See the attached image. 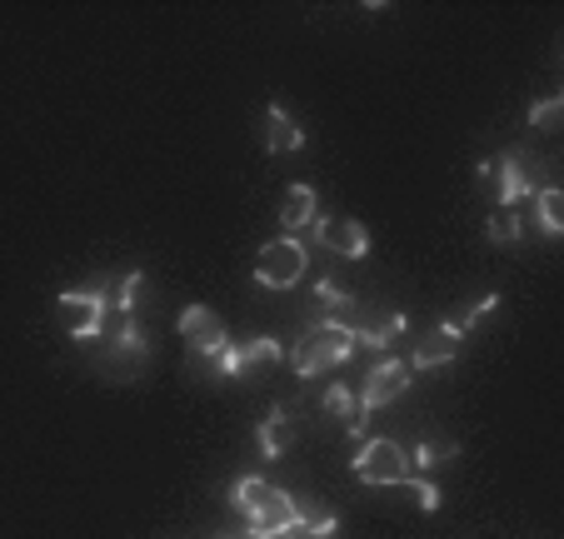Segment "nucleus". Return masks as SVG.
<instances>
[{
  "instance_id": "23",
  "label": "nucleus",
  "mask_w": 564,
  "mask_h": 539,
  "mask_svg": "<svg viewBox=\"0 0 564 539\" xmlns=\"http://www.w3.org/2000/svg\"><path fill=\"white\" fill-rule=\"evenodd\" d=\"M405 485H410V489H415L420 509H425V515H435V509H440V489H435V485H430V479H420V475H410V479H405Z\"/></svg>"
},
{
  "instance_id": "24",
  "label": "nucleus",
  "mask_w": 564,
  "mask_h": 539,
  "mask_svg": "<svg viewBox=\"0 0 564 539\" xmlns=\"http://www.w3.org/2000/svg\"><path fill=\"white\" fill-rule=\"evenodd\" d=\"M495 305H500V295H485V300H475V310H469V315H465V320H459V330H469V325H479V320L490 315V310H495Z\"/></svg>"
},
{
  "instance_id": "17",
  "label": "nucleus",
  "mask_w": 564,
  "mask_h": 539,
  "mask_svg": "<svg viewBox=\"0 0 564 539\" xmlns=\"http://www.w3.org/2000/svg\"><path fill=\"white\" fill-rule=\"evenodd\" d=\"M140 290H145V276H140V270H130V276L110 280V305H116L120 315H135V305H140Z\"/></svg>"
},
{
  "instance_id": "21",
  "label": "nucleus",
  "mask_w": 564,
  "mask_h": 539,
  "mask_svg": "<svg viewBox=\"0 0 564 539\" xmlns=\"http://www.w3.org/2000/svg\"><path fill=\"white\" fill-rule=\"evenodd\" d=\"M325 410L340 414V420H355V390L350 385H330V390H325Z\"/></svg>"
},
{
  "instance_id": "4",
  "label": "nucleus",
  "mask_w": 564,
  "mask_h": 539,
  "mask_svg": "<svg viewBox=\"0 0 564 539\" xmlns=\"http://www.w3.org/2000/svg\"><path fill=\"white\" fill-rule=\"evenodd\" d=\"M90 365H96L106 380H140L150 365V339L145 330L135 325V315H126V325L116 330V339H110L106 349H90Z\"/></svg>"
},
{
  "instance_id": "6",
  "label": "nucleus",
  "mask_w": 564,
  "mask_h": 539,
  "mask_svg": "<svg viewBox=\"0 0 564 539\" xmlns=\"http://www.w3.org/2000/svg\"><path fill=\"white\" fill-rule=\"evenodd\" d=\"M410 475H415V470H410V455L394 440H370L360 455H355V479H365V485L390 489V485H405Z\"/></svg>"
},
{
  "instance_id": "10",
  "label": "nucleus",
  "mask_w": 564,
  "mask_h": 539,
  "mask_svg": "<svg viewBox=\"0 0 564 539\" xmlns=\"http://www.w3.org/2000/svg\"><path fill=\"white\" fill-rule=\"evenodd\" d=\"M534 170H540V165H534V160H520V155H500L490 165V180H500V185H495V201H500L505 211H510V205H520L524 195L534 191V180H530Z\"/></svg>"
},
{
  "instance_id": "14",
  "label": "nucleus",
  "mask_w": 564,
  "mask_h": 539,
  "mask_svg": "<svg viewBox=\"0 0 564 539\" xmlns=\"http://www.w3.org/2000/svg\"><path fill=\"white\" fill-rule=\"evenodd\" d=\"M235 359H240V375H256V370H270V365H280L285 359V345L280 339H270V335H256V339H246V345H235Z\"/></svg>"
},
{
  "instance_id": "22",
  "label": "nucleus",
  "mask_w": 564,
  "mask_h": 539,
  "mask_svg": "<svg viewBox=\"0 0 564 539\" xmlns=\"http://www.w3.org/2000/svg\"><path fill=\"white\" fill-rule=\"evenodd\" d=\"M485 235H490V245H514V240H520V220H514V215L505 211V215H495L490 230H485Z\"/></svg>"
},
{
  "instance_id": "16",
  "label": "nucleus",
  "mask_w": 564,
  "mask_h": 539,
  "mask_svg": "<svg viewBox=\"0 0 564 539\" xmlns=\"http://www.w3.org/2000/svg\"><path fill=\"white\" fill-rule=\"evenodd\" d=\"M350 305H355L350 290H345L340 280L325 276V280L315 285V310H310V325H319V320H330V310H350Z\"/></svg>"
},
{
  "instance_id": "15",
  "label": "nucleus",
  "mask_w": 564,
  "mask_h": 539,
  "mask_svg": "<svg viewBox=\"0 0 564 539\" xmlns=\"http://www.w3.org/2000/svg\"><path fill=\"white\" fill-rule=\"evenodd\" d=\"M290 440H295V424H290V410L285 405H275V410L260 420V455L265 460H280L290 450Z\"/></svg>"
},
{
  "instance_id": "1",
  "label": "nucleus",
  "mask_w": 564,
  "mask_h": 539,
  "mask_svg": "<svg viewBox=\"0 0 564 539\" xmlns=\"http://www.w3.org/2000/svg\"><path fill=\"white\" fill-rule=\"evenodd\" d=\"M230 505L246 515V525H250V535H256V539L295 529V495H285L280 485H270V479H260V475L235 479V485H230Z\"/></svg>"
},
{
  "instance_id": "18",
  "label": "nucleus",
  "mask_w": 564,
  "mask_h": 539,
  "mask_svg": "<svg viewBox=\"0 0 564 539\" xmlns=\"http://www.w3.org/2000/svg\"><path fill=\"white\" fill-rule=\"evenodd\" d=\"M534 195H540V230L564 235V195L554 191V185H544V191H534Z\"/></svg>"
},
{
  "instance_id": "8",
  "label": "nucleus",
  "mask_w": 564,
  "mask_h": 539,
  "mask_svg": "<svg viewBox=\"0 0 564 539\" xmlns=\"http://www.w3.org/2000/svg\"><path fill=\"white\" fill-rule=\"evenodd\" d=\"M181 339H185V355H195V359H215L225 345H230V330H225V320L215 315V310H205V305H191V310H181Z\"/></svg>"
},
{
  "instance_id": "5",
  "label": "nucleus",
  "mask_w": 564,
  "mask_h": 539,
  "mask_svg": "<svg viewBox=\"0 0 564 539\" xmlns=\"http://www.w3.org/2000/svg\"><path fill=\"white\" fill-rule=\"evenodd\" d=\"M300 276H305V245H300L295 235H280V240L260 245L256 280L265 290H290V285H300Z\"/></svg>"
},
{
  "instance_id": "2",
  "label": "nucleus",
  "mask_w": 564,
  "mask_h": 539,
  "mask_svg": "<svg viewBox=\"0 0 564 539\" xmlns=\"http://www.w3.org/2000/svg\"><path fill=\"white\" fill-rule=\"evenodd\" d=\"M355 355V330L350 320H319V325L305 330V339L295 345V355H290V365H295V375H325L335 370V365H345V359Z\"/></svg>"
},
{
  "instance_id": "19",
  "label": "nucleus",
  "mask_w": 564,
  "mask_h": 539,
  "mask_svg": "<svg viewBox=\"0 0 564 539\" xmlns=\"http://www.w3.org/2000/svg\"><path fill=\"white\" fill-rule=\"evenodd\" d=\"M455 455H459V444H445V450H440L435 440H420L415 455H410V470H435L440 460H455Z\"/></svg>"
},
{
  "instance_id": "3",
  "label": "nucleus",
  "mask_w": 564,
  "mask_h": 539,
  "mask_svg": "<svg viewBox=\"0 0 564 539\" xmlns=\"http://www.w3.org/2000/svg\"><path fill=\"white\" fill-rule=\"evenodd\" d=\"M106 305H110V280H96V285H75L55 295V315H61L65 335L80 339V345H96L100 330H106Z\"/></svg>"
},
{
  "instance_id": "11",
  "label": "nucleus",
  "mask_w": 564,
  "mask_h": 539,
  "mask_svg": "<svg viewBox=\"0 0 564 539\" xmlns=\"http://www.w3.org/2000/svg\"><path fill=\"white\" fill-rule=\"evenodd\" d=\"M459 339H465L459 320L435 325L425 339H415V359H410V370H435V365H449V359L459 355Z\"/></svg>"
},
{
  "instance_id": "9",
  "label": "nucleus",
  "mask_w": 564,
  "mask_h": 539,
  "mask_svg": "<svg viewBox=\"0 0 564 539\" xmlns=\"http://www.w3.org/2000/svg\"><path fill=\"white\" fill-rule=\"evenodd\" d=\"M310 235H315V245L340 255V260H365L370 255V230L360 220H345V215H315Z\"/></svg>"
},
{
  "instance_id": "25",
  "label": "nucleus",
  "mask_w": 564,
  "mask_h": 539,
  "mask_svg": "<svg viewBox=\"0 0 564 539\" xmlns=\"http://www.w3.org/2000/svg\"><path fill=\"white\" fill-rule=\"evenodd\" d=\"M215 539H230V535H215Z\"/></svg>"
},
{
  "instance_id": "7",
  "label": "nucleus",
  "mask_w": 564,
  "mask_h": 539,
  "mask_svg": "<svg viewBox=\"0 0 564 539\" xmlns=\"http://www.w3.org/2000/svg\"><path fill=\"white\" fill-rule=\"evenodd\" d=\"M410 375L415 370H410L405 359H380V365L365 375L360 395H355V414H375V410H384V405H394L410 390Z\"/></svg>"
},
{
  "instance_id": "20",
  "label": "nucleus",
  "mask_w": 564,
  "mask_h": 539,
  "mask_svg": "<svg viewBox=\"0 0 564 539\" xmlns=\"http://www.w3.org/2000/svg\"><path fill=\"white\" fill-rule=\"evenodd\" d=\"M560 116H564V96H550V100H540V106L530 110V126L534 130H554L560 126Z\"/></svg>"
},
{
  "instance_id": "13",
  "label": "nucleus",
  "mask_w": 564,
  "mask_h": 539,
  "mask_svg": "<svg viewBox=\"0 0 564 539\" xmlns=\"http://www.w3.org/2000/svg\"><path fill=\"white\" fill-rule=\"evenodd\" d=\"M315 215H319L315 191H310V185H290L285 201H280V225H285V235L310 230V225H315Z\"/></svg>"
},
{
  "instance_id": "12",
  "label": "nucleus",
  "mask_w": 564,
  "mask_h": 539,
  "mask_svg": "<svg viewBox=\"0 0 564 539\" xmlns=\"http://www.w3.org/2000/svg\"><path fill=\"white\" fill-rule=\"evenodd\" d=\"M300 145H305V130L295 126V116H290L285 106H270V120H265V150H270V155H295Z\"/></svg>"
}]
</instances>
